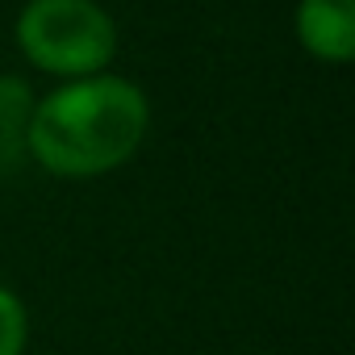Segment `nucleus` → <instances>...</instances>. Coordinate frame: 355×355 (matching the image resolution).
<instances>
[{
	"label": "nucleus",
	"mask_w": 355,
	"mask_h": 355,
	"mask_svg": "<svg viewBox=\"0 0 355 355\" xmlns=\"http://www.w3.org/2000/svg\"><path fill=\"white\" fill-rule=\"evenodd\" d=\"M30 84L17 76H0V146H17L26 142V125H30Z\"/></svg>",
	"instance_id": "nucleus-4"
},
{
	"label": "nucleus",
	"mask_w": 355,
	"mask_h": 355,
	"mask_svg": "<svg viewBox=\"0 0 355 355\" xmlns=\"http://www.w3.org/2000/svg\"><path fill=\"white\" fill-rule=\"evenodd\" d=\"M297 34L309 55L326 63H347L355 55V0H301Z\"/></svg>",
	"instance_id": "nucleus-3"
},
{
	"label": "nucleus",
	"mask_w": 355,
	"mask_h": 355,
	"mask_svg": "<svg viewBox=\"0 0 355 355\" xmlns=\"http://www.w3.org/2000/svg\"><path fill=\"white\" fill-rule=\"evenodd\" d=\"M146 121V92L125 76L96 71L67 80L34 105L26 146L55 175H101L138 150Z\"/></svg>",
	"instance_id": "nucleus-1"
},
{
	"label": "nucleus",
	"mask_w": 355,
	"mask_h": 355,
	"mask_svg": "<svg viewBox=\"0 0 355 355\" xmlns=\"http://www.w3.org/2000/svg\"><path fill=\"white\" fill-rule=\"evenodd\" d=\"M21 51L59 76H96L117 51V26L96 0H30L17 17Z\"/></svg>",
	"instance_id": "nucleus-2"
},
{
	"label": "nucleus",
	"mask_w": 355,
	"mask_h": 355,
	"mask_svg": "<svg viewBox=\"0 0 355 355\" xmlns=\"http://www.w3.org/2000/svg\"><path fill=\"white\" fill-rule=\"evenodd\" d=\"M26 334H30V318H26L21 297L0 284V355H21Z\"/></svg>",
	"instance_id": "nucleus-5"
}]
</instances>
